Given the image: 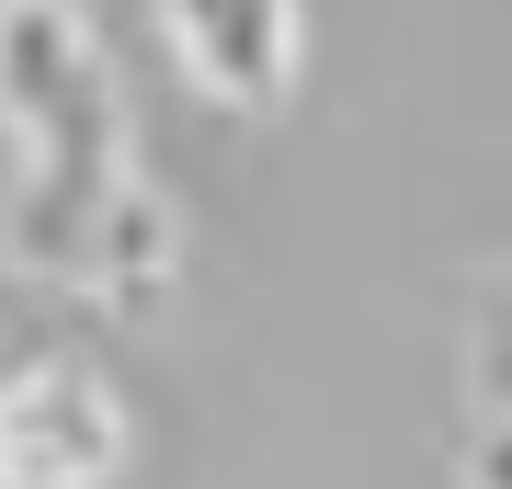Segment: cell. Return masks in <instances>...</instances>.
<instances>
[{
	"mask_svg": "<svg viewBox=\"0 0 512 489\" xmlns=\"http://www.w3.org/2000/svg\"><path fill=\"white\" fill-rule=\"evenodd\" d=\"M160 35L183 57V80H205L239 114H262V103H285L308 23H296V0H160Z\"/></svg>",
	"mask_w": 512,
	"mask_h": 489,
	"instance_id": "obj_3",
	"label": "cell"
},
{
	"mask_svg": "<svg viewBox=\"0 0 512 489\" xmlns=\"http://www.w3.org/2000/svg\"><path fill=\"white\" fill-rule=\"evenodd\" d=\"M467 489H512V421H490V433H478V455H467Z\"/></svg>",
	"mask_w": 512,
	"mask_h": 489,
	"instance_id": "obj_5",
	"label": "cell"
},
{
	"mask_svg": "<svg viewBox=\"0 0 512 489\" xmlns=\"http://www.w3.org/2000/svg\"><path fill=\"white\" fill-rule=\"evenodd\" d=\"M467 376L490 399V421H512V273L478 285V308H467Z\"/></svg>",
	"mask_w": 512,
	"mask_h": 489,
	"instance_id": "obj_4",
	"label": "cell"
},
{
	"mask_svg": "<svg viewBox=\"0 0 512 489\" xmlns=\"http://www.w3.org/2000/svg\"><path fill=\"white\" fill-rule=\"evenodd\" d=\"M0 69H12V148L23 194L12 205H80L126 182V103H114V57L69 0H12L0 23Z\"/></svg>",
	"mask_w": 512,
	"mask_h": 489,
	"instance_id": "obj_1",
	"label": "cell"
},
{
	"mask_svg": "<svg viewBox=\"0 0 512 489\" xmlns=\"http://www.w3.org/2000/svg\"><path fill=\"white\" fill-rule=\"evenodd\" d=\"M126 467V410L80 364H23L0 399V478L12 489H103Z\"/></svg>",
	"mask_w": 512,
	"mask_h": 489,
	"instance_id": "obj_2",
	"label": "cell"
}]
</instances>
